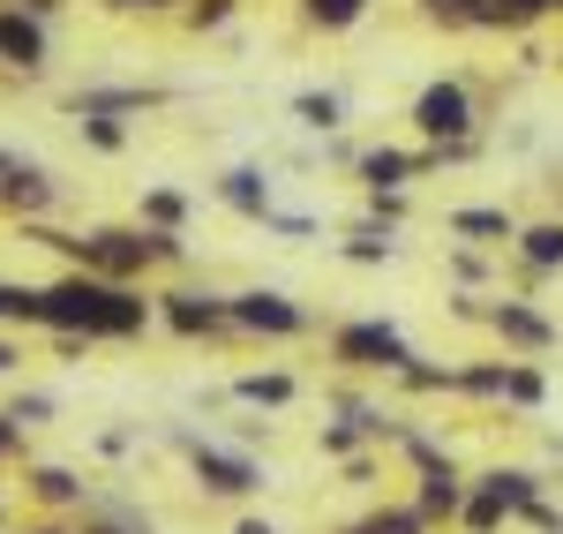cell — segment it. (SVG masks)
Instances as JSON below:
<instances>
[{
  "label": "cell",
  "mask_w": 563,
  "mask_h": 534,
  "mask_svg": "<svg viewBox=\"0 0 563 534\" xmlns=\"http://www.w3.org/2000/svg\"><path fill=\"white\" fill-rule=\"evenodd\" d=\"M158 324L151 286L129 279H98V271H60L38 286V331L53 339H84V347H129Z\"/></svg>",
  "instance_id": "6da1fadb"
},
{
  "label": "cell",
  "mask_w": 563,
  "mask_h": 534,
  "mask_svg": "<svg viewBox=\"0 0 563 534\" xmlns=\"http://www.w3.org/2000/svg\"><path fill=\"white\" fill-rule=\"evenodd\" d=\"M413 135L421 143H474L481 135V90L466 76H435V84L413 90Z\"/></svg>",
  "instance_id": "7a4b0ae2"
},
{
  "label": "cell",
  "mask_w": 563,
  "mask_h": 534,
  "mask_svg": "<svg viewBox=\"0 0 563 534\" xmlns=\"http://www.w3.org/2000/svg\"><path fill=\"white\" fill-rule=\"evenodd\" d=\"M331 361L353 369V377H398L406 361H413V339L384 324V316H346L339 331H331Z\"/></svg>",
  "instance_id": "3957f363"
},
{
  "label": "cell",
  "mask_w": 563,
  "mask_h": 534,
  "mask_svg": "<svg viewBox=\"0 0 563 534\" xmlns=\"http://www.w3.org/2000/svg\"><path fill=\"white\" fill-rule=\"evenodd\" d=\"M174 445H180V459H188V475H196L203 497L241 504V497L263 490V467L249 459V451H225V445H211V437H196V429H174Z\"/></svg>",
  "instance_id": "277c9868"
},
{
  "label": "cell",
  "mask_w": 563,
  "mask_h": 534,
  "mask_svg": "<svg viewBox=\"0 0 563 534\" xmlns=\"http://www.w3.org/2000/svg\"><path fill=\"white\" fill-rule=\"evenodd\" d=\"M225 309H233V339H308L316 331V316L278 286H241V294H225Z\"/></svg>",
  "instance_id": "5b68a950"
},
{
  "label": "cell",
  "mask_w": 563,
  "mask_h": 534,
  "mask_svg": "<svg viewBox=\"0 0 563 534\" xmlns=\"http://www.w3.org/2000/svg\"><path fill=\"white\" fill-rule=\"evenodd\" d=\"M151 302H158V324H166L174 339H188V347L233 339V309H225V294H211V286H158Z\"/></svg>",
  "instance_id": "8992f818"
},
{
  "label": "cell",
  "mask_w": 563,
  "mask_h": 534,
  "mask_svg": "<svg viewBox=\"0 0 563 534\" xmlns=\"http://www.w3.org/2000/svg\"><path fill=\"white\" fill-rule=\"evenodd\" d=\"M0 211L15 226H31V219H53L60 211V181L45 174L38 159H23V151H8L0 143Z\"/></svg>",
  "instance_id": "52a82bcc"
},
{
  "label": "cell",
  "mask_w": 563,
  "mask_h": 534,
  "mask_svg": "<svg viewBox=\"0 0 563 534\" xmlns=\"http://www.w3.org/2000/svg\"><path fill=\"white\" fill-rule=\"evenodd\" d=\"M0 68L8 76H45L53 68V23L15 8V0H0Z\"/></svg>",
  "instance_id": "ba28073f"
},
{
  "label": "cell",
  "mask_w": 563,
  "mask_h": 534,
  "mask_svg": "<svg viewBox=\"0 0 563 534\" xmlns=\"http://www.w3.org/2000/svg\"><path fill=\"white\" fill-rule=\"evenodd\" d=\"M488 331L504 339V355H519V361L549 355V347L563 339V331H556V316H549V309H533V302H519V294L488 302Z\"/></svg>",
  "instance_id": "9c48e42d"
},
{
  "label": "cell",
  "mask_w": 563,
  "mask_h": 534,
  "mask_svg": "<svg viewBox=\"0 0 563 534\" xmlns=\"http://www.w3.org/2000/svg\"><path fill=\"white\" fill-rule=\"evenodd\" d=\"M353 181H361L368 196H406L413 181H429V151H398V143H368V151L353 159Z\"/></svg>",
  "instance_id": "30bf717a"
},
{
  "label": "cell",
  "mask_w": 563,
  "mask_h": 534,
  "mask_svg": "<svg viewBox=\"0 0 563 534\" xmlns=\"http://www.w3.org/2000/svg\"><path fill=\"white\" fill-rule=\"evenodd\" d=\"M459 504H466V475H459L451 459L413 467V512H421L429 527H459Z\"/></svg>",
  "instance_id": "8fae6325"
},
{
  "label": "cell",
  "mask_w": 563,
  "mask_h": 534,
  "mask_svg": "<svg viewBox=\"0 0 563 534\" xmlns=\"http://www.w3.org/2000/svg\"><path fill=\"white\" fill-rule=\"evenodd\" d=\"M23 497H31L38 512H60V520H68V512H90V482L76 467H53V459H45V467H23Z\"/></svg>",
  "instance_id": "7c38bea8"
},
{
  "label": "cell",
  "mask_w": 563,
  "mask_h": 534,
  "mask_svg": "<svg viewBox=\"0 0 563 534\" xmlns=\"http://www.w3.org/2000/svg\"><path fill=\"white\" fill-rule=\"evenodd\" d=\"M511 257H519L526 286H549V279L563 271V219H533V226H519Z\"/></svg>",
  "instance_id": "4fadbf2b"
},
{
  "label": "cell",
  "mask_w": 563,
  "mask_h": 534,
  "mask_svg": "<svg viewBox=\"0 0 563 534\" xmlns=\"http://www.w3.org/2000/svg\"><path fill=\"white\" fill-rule=\"evenodd\" d=\"M218 204L263 226L271 211H278V188H271V174H263V166H225V174H218Z\"/></svg>",
  "instance_id": "5bb4252c"
},
{
  "label": "cell",
  "mask_w": 563,
  "mask_h": 534,
  "mask_svg": "<svg viewBox=\"0 0 563 534\" xmlns=\"http://www.w3.org/2000/svg\"><path fill=\"white\" fill-rule=\"evenodd\" d=\"M174 90H158V84H90V90H76L68 98V113H151V106H166Z\"/></svg>",
  "instance_id": "9a60e30c"
},
{
  "label": "cell",
  "mask_w": 563,
  "mask_h": 534,
  "mask_svg": "<svg viewBox=\"0 0 563 534\" xmlns=\"http://www.w3.org/2000/svg\"><path fill=\"white\" fill-rule=\"evenodd\" d=\"M294 15H301L316 39H346V31H361L376 15V0H294Z\"/></svg>",
  "instance_id": "2e32d148"
},
{
  "label": "cell",
  "mask_w": 563,
  "mask_h": 534,
  "mask_svg": "<svg viewBox=\"0 0 563 534\" xmlns=\"http://www.w3.org/2000/svg\"><path fill=\"white\" fill-rule=\"evenodd\" d=\"M451 233L474 241V249H511L519 241V219L496 211V204H466V211H451Z\"/></svg>",
  "instance_id": "e0dca14e"
},
{
  "label": "cell",
  "mask_w": 563,
  "mask_h": 534,
  "mask_svg": "<svg viewBox=\"0 0 563 534\" xmlns=\"http://www.w3.org/2000/svg\"><path fill=\"white\" fill-rule=\"evenodd\" d=\"M413 15L443 31V39H466V31H488V0H413Z\"/></svg>",
  "instance_id": "ac0fdd59"
},
{
  "label": "cell",
  "mask_w": 563,
  "mask_h": 534,
  "mask_svg": "<svg viewBox=\"0 0 563 534\" xmlns=\"http://www.w3.org/2000/svg\"><path fill=\"white\" fill-rule=\"evenodd\" d=\"M233 400H241V406H263V414H278V406L301 400V377H286V369H249V377L233 384Z\"/></svg>",
  "instance_id": "d6986e66"
},
{
  "label": "cell",
  "mask_w": 563,
  "mask_h": 534,
  "mask_svg": "<svg viewBox=\"0 0 563 534\" xmlns=\"http://www.w3.org/2000/svg\"><path fill=\"white\" fill-rule=\"evenodd\" d=\"M541 23H556V0H488V31L504 39H533Z\"/></svg>",
  "instance_id": "ffe728a7"
},
{
  "label": "cell",
  "mask_w": 563,
  "mask_h": 534,
  "mask_svg": "<svg viewBox=\"0 0 563 534\" xmlns=\"http://www.w3.org/2000/svg\"><path fill=\"white\" fill-rule=\"evenodd\" d=\"M339 534H435L421 512H413V497L406 504H376V512H361V520H346Z\"/></svg>",
  "instance_id": "44dd1931"
},
{
  "label": "cell",
  "mask_w": 563,
  "mask_h": 534,
  "mask_svg": "<svg viewBox=\"0 0 563 534\" xmlns=\"http://www.w3.org/2000/svg\"><path fill=\"white\" fill-rule=\"evenodd\" d=\"M294 121H301L308 135H339L346 129V98H339V90H301V98H294Z\"/></svg>",
  "instance_id": "7402d4cb"
},
{
  "label": "cell",
  "mask_w": 563,
  "mask_h": 534,
  "mask_svg": "<svg viewBox=\"0 0 563 534\" xmlns=\"http://www.w3.org/2000/svg\"><path fill=\"white\" fill-rule=\"evenodd\" d=\"M541 400H549V377H541L533 361L511 355V369H504V406H511V414H533Z\"/></svg>",
  "instance_id": "603a6c76"
},
{
  "label": "cell",
  "mask_w": 563,
  "mask_h": 534,
  "mask_svg": "<svg viewBox=\"0 0 563 534\" xmlns=\"http://www.w3.org/2000/svg\"><path fill=\"white\" fill-rule=\"evenodd\" d=\"M188 211H196V204H188L180 188H143V226H158V233H180V226H188Z\"/></svg>",
  "instance_id": "cb8c5ba5"
},
{
  "label": "cell",
  "mask_w": 563,
  "mask_h": 534,
  "mask_svg": "<svg viewBox=\"0 0 563 534\" xmlns=\"http://www.w3.org/2000/svg\"><path fill=\"white\" fill-rule=\"evenodd\" d=\"M76 129H84V143H90V151H106V159L129 151V121H121V113H76Z\"/></svg>",
  "instance_id": "d4e9b609"
},
{
  "label": "cell",
  "mask_w": 563,
  "mask_h": 534,
  "mask_svg": "<svg viewBox=\"0 0 563 534\" xmlns=\"http://www.w3.org/2000/svg\"><path fill=\"white\" fill-rule=\"evenodd\" d=\"M0 324H38V286H23V279H0Z\"/></svg>",
  "instance_id": "484cf974"
},
{
  "label": "cell",
  "mask_w": 563,
  "mask_h": 534,
  "mask_svg": "<svg viewBox=\"0 0 563 534\" xmlns=\"http://www.w3.org/2000/svg\"><path fill=\"white\" fill-rule=\"evenodd\" d=\"M8 414H15L23 429H38V422H53V392H15V400H8Z\"/></svg>",
  "instance_id": "4316f807"
},
{
  "label": "cell",
  "mask_w": 563,
  "mask_h": 534,
  "mask_svg": "<svg viewBox=\"0 0 563 534\" xmlns=\"http://www.w3.org/2000/svg\"><path fill=\"white\" fill-rule=\"evenodd\" d=\"M451 279H459V286H481V279H488V249H474V241H466V249L451 257Z\"/></svg>",
  "instance_id": "83f0119b"
},
{
  "label": "cell",
  "mask_w": 563,
  "mask_h": 534,
  "mask_svg": "<svg viewBox=\"0 0 563 534\" xmlns=\"http://www.w3.org/2000/svg\"><path fill=\"white\" fill-rule=\"evenodd\" d=\"M23 437H31V429H23V422L0 406V459H23Z\"/></svg>",
  "instance_id": "f1b7e54d"
},
{
  "label": "cell",
  "mask_w": 563,
  "mask_h": 534,
  "mask_svg": "<svg viewBox=\"0 0 563 534\" xmlns=\"http://www.w3.org/2000/svg\"><path fill=\"white\" fill-rule=\"evenodd\" d=\"M106 8H113V15H166L174 0H106Z\"/></svg>",
  "instance_id": "f546056e"
},
{
  "label": "cell",
  "mask_w": 563,
  "mask_h": 534,
  "mask_svg": "<svg viewBox=\"0 0 563 534\" xmlns=\"http://www.w3.org/2000/svg\"><path fill=\"white\" fill-rule=\"evenodd\" d=\"M8 534H76V520H60V512H45V520H31V527H8Z\"/></svg>",
  "instance_id": "4dcf8cb0"
},
{
  "label": "cell",
  "mask_w": 563,
  "mask_h": 534,
  "mask_svg": "<svg viewBox=\"0 0 563 534\" xmlns=\"http://www.w3.org/2000/svg\"><path fill=\"white\" fill-rule=\"evenodd\" d=\"M15 369H23V347H15V339H0V377H15Z\"/></svg>",
  "instance_id": "1f68e13d"
},
{
  "label": "cell",
  "mask_w": 563,
  "mask_h": 534,
  "mask_svg": "<svg viewBox=\"0 0 563 534\" xmlns=\"http://www.w3.org/2000/svg\"><path fill=\"white\" fill-rule=\"evenodd\" d=\"M15 8H31V15H45V23L60 15V0H15Z\"/></svg>",
  "instance_id": "d6a6232c"
},
{
  "label": "cell",
  "mask_w": 563,
  "mask_h": 534,
  "mask_svg": "<svg viewBox=\"0 0 563 534\" xmlns=\"http://www.w3.org/2000/svg\"><path fill=\"white\" fill-rule=\"evenodd\" d=\"M233 534H278V527H271V520H241Z\"/></svg>",
  "instance_id": "836d02e7"
},
{
  "label": "cell",
  "mask_w": 563,
  "mask_h": 534,
  "mask_svg": "<svg viewBox=\"0 0 563 534\" xmlns=\"http://www.w3.org/2000/svg\"><path fill=\"white\" fill-rule=\"evenodd\" d=\"M556 23H563V0H556Z\"/></svg>",
  "instance_id": "e575fe53"
}]
</instances>
